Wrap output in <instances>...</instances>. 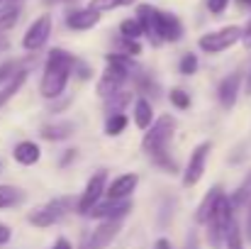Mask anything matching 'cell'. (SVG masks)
I'll use <instances>...</instances> for the list:
<instances>
[{
    "instance_id": "1",
    "label": "cell",
    "mask_w": 251,
    "mask_h": 249,
    "mask_svg": "<svg viewBox=\"0 0 251 249\" xmlns=\"http://www.w3.org/2000/svg\"><path fill=\"white\" fill-rule=\"evenodd\" d=\"M76 69V56L69 54L66 49H51L44 64V74H42V83L39 90L47 100H54L64 93L71 71Z\"/></svg>"
},
{
    "instance_id": "2",
    "label": "cell",
    "mask_w": 251,
    "mask_h": 249,
    "mask_svg": "<svg viewBox=\"0 0 251 249\" xmlns=\"http://www.w3.org/2000/svg\"><path fill=\"white\" fill-rule=\"evenodd\" d=\"M232 220H234V205H232V200L222 193V195L217 198V203H215V208H212L207 222H205V225H207V240H210V245L215 249L222 247V240H225L227 227H229Z\"/></svg>"
},
{
    "instance_id": "3",
    "label": "cell",
    "mask_w": 251,
    "mask_h": 249,
    "mask_svg": "<svg viewBox=\"0 0 251 249\" xmlns=\"http://www.w3.org/2000/svg\"><path fill=\"white\" fill-rule=\"evenodd\" d=\"M176 132V120L171 115H161L156 122H151V127L147 130L144 139H142V149L149 157H164L166 147Z\"/></svg>"
},
{
    "instance_id": "4",
    "label": "cell",
    "mask_w": 251,
    "mask_h": 249,
    "mask_svg": "<svg viewBox=\"0 0 251 249\" xmlns=\"http://www.w3.org/2000/svg\"><path fill=\"white\" fill-rule=\"evenodd\" d=\"M239 39H242V27L229 25V27H222V29H215V32L202 34V37L198 39V47H200L205 54H222V52H227L229 47H234Z\"/></svg>"
},
{
    "instance_id": "5",
    "label": "cell",
    "mask_w": 251,
    "mask_h": 249,
    "mask_svg": "<svg viewBox=\"0 0 251 249\" xmlns=\"http://www.w3.org/2000/svg\"><path fill=\"white\" fill-rule=\"evenodd\" d=\"M51 37V15H39L25 32L22 37V47L27 52H39Z\"/></svg>"
},
{
    "instance_id": "6",
    "label": "cell",
    "mask_w": 251,
    "mask_h": 249,
    "mask_svg": "<svg viewBox=\"0 0 251 249\" xmlns=\"http://www.w3.org/2000/svg\"><path fill=\"white\" fill-rule=\"evenodd\" d=\"M66 210H69V198H56V200H51V203L37 208L34 213H29L27 220H29L34 227H51L54 222H59V220L66 215Z\"/></svg>"
},
{
    "instance_id": "7",
    "label": "cell",
    "mask_w": 251,
    "mask_h": 249,
    "mask_svg": "<svg viewBox=\"0 0 251 249\" xmlns=\"http://www.w3.org/2000/svg\"><path fill=\"white\" fill-rule=\"evenodd\" d=\"M210 149H212L210 142H202V144H198V147L193 149V154H190V159H188V166H185V173H183V186L190 188V186H195V183L202 178L207 157H210Z\"/></svg>"
},
{
    "instance_id": "8",
    "label": "cell",
    "mask_w": 251,
    "mask_h": 249,
    "mask_svg": "<svg viewBox=\"0 0 251 249\" xmlns=\"http://www.w3.org/2000/svg\"><path fill=\"white\" fill-rule=\"evenodd\" d=\"M105 181H107V173H105V171H98L95 176L88 178L85 191L81 193V200H78V213L88 215V210H90L93 205H98L100 195L105 193Z\"/></svg>"
},
{
    "instance_id": "9",
    "label": "cell",
    "mask_w": 251,
    "mask_h": 249,
    "mask_svg": "<svg viewBox=\"0 0 251 249\" xmlns=\"http://www.w3.org/2000/svg\"><path fill=\"white\" fill-rule=\"evenodd\" d=\"M137 22L142 25V32L151 39V44H161L159 37V10L151 5H137Z\"/></svg>"
},
{
    "instance_id": "10",
    "label": "cell",
    "mask_w": 251,
    "mask_h": 249,
    "mask_svg": "<svg viewBox=\"0 0 251 249\" xmlns=\"http://www.w3.org/2000/svg\"><path fill=\"white\" fill-rule=\"evenodd\" d=\"M132 210V200L125 198V200H107L102 205H93L88 210L90 218H98V220H120L125 218L127 213Z\"/></svg>"
},
{
    "instance_id": "11",
    "label": "cell",
    "mask_w": 251,
    "mask_h": 249,
    "mask_svg": "<svg viewBox=\"0 0 251 249\" xmlns=\"http://www.w3.org/2000/svg\"><path fill=\"white\" fill-rule=\"evenodd\" d=\"M137 183H139L137 173H122V176L112 178L110 186H105V193H107L110 200H125V198H129L134 193Z\"/></svg>"
},
{
    "instance_id": "12",
    "label": "cell",
    "mask_w": 251,
    "mask_h": 249,
    "mask_svg": "<svg viewBox=\"0 0 251 249\" xmlns=\"http://www.w3.org/2000/svg\"><path fill=\"white\" fill-rule=\"evenodd\" d=\"M98 22H100V12H95L90 7H76V10H69L66 12V27L69 29H76V32L93 29Z\"/></svg>"
},
{
    "instance_id": "13",
    "label": "cell",
    "mask_w": 251,
    "mask_h": 249,
    "mask_svg": "<svg viewBox=\"0 0 251 249\" xmlns=\"http://www.w3.org/2000/svg\"><path fill=\"white\" fill-rule=\"evenodd\" d=\"M117 232H120V220H102L93 230V235L88 240V249H105L117 237Z\"/></svg>"
},
{
    "instance_id": "14",
    "label": "cell",
    "mask_w": 251,
    "mask_h": 249,
    "mask_svg": "<svg viewBox=\"0 0 251 249\" xmlns=\"http://www.w3.org/2000/svg\"><path fill=\"white\" fill-rule=\"evenodd\" d=\"M159 37L161 42H178L183 37V25L173 12L159 10Z\"/></svg>"
},
{
    "instance_id": "15",
    "label": "cell",
    "mask_w": 251,
    "mask_h": 249,
    "mask_svg": "<svg viewBox=\"0 0 251 249\" xmlns=\"http://www.w3.org/2000/svg\"><path fill=\"white\" fill-rule=\"evenodd\" d=\"M239 83L242 76L239 74H229L227 79H222L220 88H217V95H220V103L225 110H232L234 103H237V95H239Z\"/></svg>"
},
{
    "instance_id": "16",
    "label": "cell",
    "mask_w": 251,
    "mask_h": 249,
    "mask_svg": "<svg viewBox=\"0 0 251 249\" xmlns=\"http://www.w3.org/2000/svg\"><path fill=\"white\" fill-rule=\"evenodd\" d=\"M12 157H15V162H17V164L32 166V164H37V162H39L42 149H39V144H34V142H20V144H15Z\"/></svg>"
},
{
    "instance_id": "17",
    "label": "cell",
    "mask_w": 251,
    "mask_h": 249,
    "mask_svg": "<svg viewBox=\"0 0 251 249\" xmlns=\"http://www.w3.org/2000/svg\"><path fill=\"white\" fill-rule=\"evenodd\" d=\"M132 117H134V125L139 130H149L151 122H154V105L147 98H137L134 110H132Z\"/></svg>"
},
{
    "instance_id": "18",
    "label": "cell",
    "mask_w": 251,
    "mask_h": 249,
    "mask_svg": "<svg viewBox=\"0 0 251 249\" xmlns=\"http://www.w3.org/2000/svg\"><path fill=\"white\" fill-rule=\"evenodd\" d=\"M71 135H74V125L71 122H56V125H44L42 127V137L44 139H51V142L66 139Z\"/></svg>"
},
{
    "instance_id": "19",
    "label": "cell",
    "mask_w": 251,
    "mask_h": 249,
    "mask_svg": "<svg viewBox=\"0 0 251 249\" xmlns=\"http://www.w3.org/2000/svg\"><path fill=\"white\" fill-rule=\"evenodd\" d=\"M220 195H222V188L215 186V188L202 198V203L198 205V213H195V220H198V222H207V218H210V213H212V208H215V203H217Z\"/></svg>"
},
{
    "instance_id": "20",
    "label": "cell",
    "mask_w": 251,
    "mask_h": 249,
    "mask_svg": "<svg viewBox=\"0 0 251 249\" xmlns=\"http://www.w3.org/2000/svg\"><path fill=\"white\" fill-rule=\"evenodd\" d=\"M25 200V191H20L17 186H0V210L15 208Z\"/></svg>"
},
{
    "instance_id": "21",
    "label": "cell",
    "mask_w": 251,
    "mask_h": 249,
    "mask_svg": "<svg viewBox=\"0 0 251 249\" xmlns=\"http://www.w3.org/2000/svg\"><path fill=\"white\" fill-rule=\"evenodd\" d=\"M25 81H27V69L17 71V74H15L10 81L5 83V88L0 90V108H2V105H5V103H7V100H10V98H12V95H15L20 88H22V85H25Z\"/></svg>"
},
{
    "instance_id": "22",
    "label": "cell",
    "mask_w": 251,
    "mask_h": 249,
    "mask_svg": "<svg viewBox=\"0 0 251 249\" xmlns=\"http://www.w3.org/2000/svg\"><path fill=\"white\" fill-rule=\"evenodd\" d=\"M17 20H20V5H17V2L7 0L5 5H0V29L15 27Z\"/></svg>"
},
{
    "instance_id": "23",
    "label": "cell",
    "mask_w": 251,
    "mask_h": 249,
    "mask_svg": "<svg viewBox=\"0 0 251 249\" xmlns=\"http://www.w3.org/2000/svg\"><path fill=\"white\" fill-rule=\"evenodd\" d=\"M137 0H90L88 7L95 12H110V10H120V7H129Z\"/></svg>"
},
{
    "instance_id": "24",
    "label": "cell",
    "mask_w": 251,
    "mask_h": 249,
    "mask_svg": "<svg viewBox=\"0 0 251 249\" xmlns=\"http://www.w3.org/2000/svg\"><path fill=\"white\" fill-rule=\"evenodd\" d=\"M105 100H107V112H110V115H117V112H122V108L132 100V93H127V90H117V93L107 95Z\"/></svg>"
},
{
    "instance_id": "25",
    "label": "cell",
    "mask_w": 251,
    "mask_h": 249,
    "mask_svg": "<svg viewBox=\"0 0 251 249\" xmlns=\"http://www.w3.org/2000/svg\"><path fill=\"white\" fill-rule=\"evenodd\" d=\"M120 34H122L125 39H137V42H139V37H142L144 32H142V25L137 22V17H127V20L120 22Z\"/></svg>"
},
{
    "instance_id": "26",
    "label": "cell",
    "mask_w": 251,
    "mask_h": 249,
    "mask_svg": "<svg viewBox=\"0 0 251 249\" xmlns=\"http://www.w3.org/2000/svg\"><path fill=\"white\" fill-rule=\"evenodd\" d=\"M125 127H127V115H122V112L110 115L107 122H105V135L107 137H117V135L125 132Z\"/></svg>"
},
{
    "instance_id": "27",
    "label": "cell",
    "mask_w": 251,
    "mask_h": 249,
    "mask_svg": "<svg viewBox=\"0 0 251 249\" xmlns=\"http://www.w3.org/2000/svg\"><path fill=\"white\" fill-rule=\"evenodd\" d=\"M225 245H227V249H244V242H242V230H239L237 220H232V222H229L227 235H225Z\"/></svg>"
},
{
    "instance_id": "28",
    "label": "cell",
    "mask_w": 251,
    "mask_h": 249,
    "mask_svg": "<svg viewBox=\"0 0 251 249\" xmlns=\"http://www.w3.org/2000/svg\"><path fill=\"white\" fill-rule=\"evenodd\" d=\"M171 105H176L178 110H188L190 108V95L183 88H173L171 90Z\"/></svg>"
},
{
    "instance_id": "29",
    "label": "cell",
    "mask_w": 251,
    "mask_h": 249,
    "mask_svg": "<svg viewBox=\"0 0 251 249\" xmlns=\"http://www.w3.org/2000/svg\"><path fill=\"white\" fill-rule=\"evenodd\" d=\"M249 195H251V173L247 176V181H244V183L239 186V191H237V193H234V195H232L229 200H232V205H244Z\"/></svg>"
},
{
    "instance_id": "30",
    "label": "cell",
    "mask_w": 251,
    "mask_h": 249,
    "mask_svg": "<svg viewBox=\"0 0 251 249\" xmlns=\"http://www.w3.org/2000/svg\"><path fill=\"white\" fill-rule=\"evenodd\" d=\"M178 69H180L183 76H193V74L198 71V56H195V54H183Z\"/></svg>"
},
{
    "instance_id": "31",
    "label": "cell",
    "mask_w": 251,
    "mask_h": 249,
    "mask_svg": "<svg viewBox=\"0 0 251 249\" xmlns=\"http://www.w3.org/2000/svg\"><path fill=\"white\" fill-rule=\"evenodd\" d=\"M17 71H22V61H5V64H0V83L10 81Z\"/></svg>"
},
{
    "instance_id": "32",
    "label": "cell",
    "mask_w": 251,
    "mask_h": 249,
    "mask_svg": "<svg viewBox=\"0 0 251 249\" xmlns=\"http://www.w3.org/2000/svg\"><path fill=\"white\" fill-rule=\"evenodd\" d=\"M120 49H122L120 54H127V56H132V59L142 54V44H139L137 39H125V37H122V39H120Z\"/></svg>"
},
{
    "instance_id": "33",
    "label": "cell",
    "mask_w": 251,
    "mask_h": 249,
    "mask_svg": "<svg viewBox=\"0 0 251 249\" xmlns=\"http://www.w3.org/2000/svg\"><path fill=\"white\" fill-rule=\"evenodd\" d=\"M229 2H232V0H207V10H210L212 15H222V12L229 7Z\"/></svg>"
},
{
    "instance_id": "34",
    "label": "cell",
    "mask_w": 251,
    "mask_h": 249,
    "mask_svg": "<svg viewBox=\"0 0 251 249\" xmlns=\"http://www.w3.org/2000/svg\"><path fill=\"white\" fill-rule=\"evenodd\" d=\"M242 42H244V47H247V49H251V20L242 27Z\"/></svg>"
},
{
    "instance_id": "35",
    "label": "cell",
    "mask_w": 251,
    "mask_h": 249,
    "mask_svg": "<svg viewBox=\"0 0 251 249\" xmlns=\"http://www.w3.org/2000/svg\"><path fill=\"white\" fill-rule=\"evenodd\" d=\"M10 237H12V230H10L7 225H2V222H0V247H2V245H7V242H10Z\"/></svg>"
},
{
    "instance_id": "36",
    "label": "cell",
    "mask_w": 251,
    "mask_h": 249,
    "mask_svg": "<svg viewBox=\"0 0 251 249\" xmlns=\"http://www.w3.org/2000/svg\"><path fill=\"white\" fill-rule=\"evenodd\" d=\"M51 249H74V247L69 245V240H66V237H59V240L54 242V247Z\"/></svg>"
},
{
    "instance_id": "37",
    "label": "cell",
    "mask_w": 251,
    "mask_h": 249,
    "mask_svg": "<svg viewBox=\"0 0 251 249\" xmlns=\"http://www.w3.org/2000/svg\"><path fill=\"white\" fill-rule=\"evenodd\" d=\"M154 249H171V242L161 237V240H156V245H154Z\"/></svg>"
},
{
    "instance_id": "38",
    "label": "cell",
    "mask_w": 251,
    "mask_h": 249,
    "mask_svg": "<svg viewBox=\"0 0 251 249\" xmlns=\"http://www.w3.org/2000/svg\"><path fill=\"white\" fill-rule=\"evenodd\" d=\"M74 157H76V149H69V152H66V157L61 159V164L66 166V164H69V162H71V159H74Z\"/></svg>"
},
{
    "instance_id": "39",
    "label": "cell",
    "mask_w": 251,
    "mask_h": 249,
    "mask_svg": "<svg viewBox=\"0 0 251 249\" xmlns=\"http://www.w3.org/2000/svg\"><path fill=\"white\" fill-rule=\"evenodd\" d=\"M244 93H247V95H251V71H249V76H247V85H244Z\"/></svg>"
},
{
    "instance_id": "40",
    "label": "cell",
    "mask_w": 251,
    "mask_h": 249,
    "mask_svg": "<svg viewBox=\"0 0 251 249\" xmlns=\"http://www.w3.org/2000/svg\"><path fill=\"white\" fill-rule=\"evenodd\" d=\"M247 235H249V240H251V205H249V220H247Z\"/></svg>"
},
{
    "instance_id": "41",
    "label": "cell",
    "mask_w": 251,
    "mask_h": 249,
    "mask_svg": "<svg viewBox=\"0 0 251 249\" xmlns=\"http://www.w3.org/2000/svg\"><path fill=\"white\" fill-rule=\"evenodd\" d=\"M5 49H7V39L0 34V52H5Z\"/></svg>"
},
{
    "instance_id": "42",
    "label": "cell",
    "mask_w": 251,
    "mask_h": 249,
    "mask_svg": "<svg viewBox=\"0 0 251 249\" xmlns=\"http://www.w3.org/2000/svg\"><path fill=\"white\" fill-rule=\"evenodd\" d=\"M239 5H244V7H251V0H239Z\"/></svg>"
},
{
    "instance_id": "43",
    "label": "cell",
    "mask_w": 251,
    "mask_h": 249,
    "mask_svg": "<svg viewBox=\"0 0 251 249\" xmlns=\"http://www.w3.org/2000/svg\"><path fill=\"white\" fill-rule=\"evenodd\" d=\"M5 2H7V0H5Z\"/></svg>"
}]
</instances>
